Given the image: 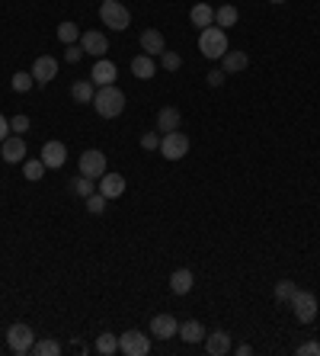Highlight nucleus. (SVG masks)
<instances>
[{"label":"nucleus","mask_w":320,"mask_h":356,"mask_svg":"<svg viewBox=\"0 0 320 356\" xmlns=\"http://www.w3.org/2000/svg\"><path fill=\"white\" fill-rule=\"evenodd\" d=\"M64 58H67L71 65H77V61H81V58H83V48L77 45V42H74V45H67V48H64Z\"/></svg>","instance_id":"37"},{"label":"nucleus","mask_w":320,"mask_h":356,"mask_svg":"<svg viewBox=\"0 0 320 356\" xmlns=\"http://www.w3.org/2000/svg\"><path fill=\"white\" fill-rule=\"evenodd\" d=\"M192 286H195V280H192L189 270H173V276H170V292L173 295H189Z\"/></svg>","instance_id":"22"},{"label":"nucleus","mask_w":320,"mask_h":356,"mask_svg":"<svg viewBox=\"0 0 320 356\" xmlns=\"http://www.w3.org/2000/svg\"><path fill=\"white\" fill-rule=\"evenodd\" d=\"M93 189H96V187H93L90 177H83V174H81V177L74 180V193H77V196L87 199V196H93Z\"/></svg>","instance_id":"33"},{"label":"nucleus","mask_w":320,"mask_h":356,"mask_svg":"<svg viewBox=\"0 0 320 356\" xmlns=\"http://www.w3.org/2000/svg\"><path fill=\"white\" fill-rule=\"evenodd\" d=\"M100 193L106 199H119L122 193H125V177H122V174H109V170H106V174L100 177Z\"/></svg>","instance_id":"18"},{"label":"nucleus","mask_w":320,"mask_h":356,"mask_svg":"<svg viewBox=\"0 0 320 356\" xmlns=\"http://www.w3.org/2000/svg\"><path fill=\"white\" fill-rule=\"evenodd\" d=\"M180 65H183V58L176 55V52H164V55H160V67H164V71H180Z\"/></svg>","instance_id":"34"},{"label":"nucleus","mask_w":320,"mask_h":356,"mask_svg":"<svg viewBox=\"0 0 320 356\" xmlns=\"http://www.w3.org/2000/svg\"><path fill=\"white\" fill-rule=\"evenodd\" d=\"M205 77H209V84H211V87H221V84H224V77H228V74H224V67H215V71H209V74H205Z\"/></svg>","instance_id":"39"},{"label":"nucleus","mask_w":320,"mask_h":356,"mask_svg":"<svg viewBox=\"0 0 320 356\" xmlns=\"http://www.w3.org/2000/svg\"><path fill=\"white\" fill-rule=\"evenodd\" d=\"M298 292V286H295L292 280H282V282H275V299L279 302H292V295Z\"/></svg>","instance_id":"32"},{"label":"nucleus","mask_w":320,"mask_h":356,"mask_svg":"<svg viewBox=\"0 0 320 356\" xmlns=\"http://www.w3.org/2000/svg\"><path fill=\"white\" fill-rule=\"evenodd\" d=\"M298 356H320V344L317 340H311V344H301V347L295 350Z\"/></svg>","instance_id":"38"},{"label":"nucleus","mask_w":320,"mask_h":356,"mask_svg":"<svg viewBox=\"0 0 320 356\" xmlns=\"http://www.w3.org/2000/svg\"><path fill=\"white\" fill-rule=\"evenodd\" d=\"M151 334H154L157 340H170L180 334V321L173 318V315H154V321H151Z\"/></svg>","instance_id":"12"},{"label":"nucleus","mask_w":320,"mask_h":356,"mask_svg":"<svg viewBox=\"0 0 320 356\" xmlns=\"http://www.w3.org/2000/svg\"><path fill=\"white\" fill-rule=\"evenodd\" d=\"M32 81H36L32 71H17V74H13V90H17V94H26V90H32Z\"/></svg>","instance_id":"29"},{"label":"nucleus","mask_w":320,"mask_h":356,"mask_svg":"<svg viewBox=\"0 0 320 356\" xmlns=\"http://www.w3.org/2000/svg\"><path fill=\"white\" fill-rule=\"evenodd\" d=\"M96 353H103V356H112V353H119V337L116 334H100V340H96Z\"/></svg>","instance_id":"26"},{"label":"nucleus","mask_w":320,"mask_h":356,"mask_svg":"<svg viewBox=\"0 0 320 356\" xmlns=\"http://www.w3.org/2000/svg\"><path fill=\"white\" fill-rule=\"evenodd\" d=\"M237 7H234V3H224V7H218L215 10V26H221L224 29V32H228L231 26H237Z\"/></svg>","instance_id":"24"},{"label":"nucleus","mask_w":320,"mask_h":356,"mask_svg":"<svg viewBox=\"0 0 320 356\" xmlns=\"http://www.w3.org/2000/svg\"><path fill=\"white\" fill-rule=\"evenodd\" d=\"M106 202H109V199L103 196V193H93V196H87V212H90V216H103V212H106Z\"/></svg>","instance_id":"31"},{"label":"nucleus","mask_w":320,"mask_h":356,"mask_svg":"<svg viewBox=\"0 0 320 356\" xmlns=\"http://www.w3.org/2000/svg\"><path fill=\"white\" fill-rule=\"evenodd\" d=\"M250 65V55L247 52H224V58H221V67H224V74H237V71H244V67Z\"/></svg>","instance_id":"20"},{"label":"nucleus","mask_w":320,"mask_h":356,"mask_svg":"<svg viewBox=\"0 0 320 356\" xmlns=\"http://www.w3.org/2000/svg\"><path fill=\"white\" fill-rule=\"evenodd\" d=\"M199 52L205 58H224V52H228V32L221 26H205L199 36Z\"/></svg>","instance_id":"2"},{"label":"nucleus","mask_w":320,"mask_h":356,"mask_svg":"<svg viewBox=\"0 0 320 356\" xmlns=\"http://www.w3.org/2000/svg\"><path fill=\"white\" fill-rule=\"evenodd\" d=\"M93 96H96V84H93V81H74L71 84L74 103H93Z\"/></svg>","instance_id":"23"},{"label":"nucleus","mask_w":320,"mask_h":356,"mask_svg":"<svg viewBox=\"0 0 320 356\" xmlns=\"http://www.w3.org/2000/svg\"><path fill=\"white\" fill-rule=\"evenodd\" d=\"M7 132H10V122H7V116L0 113V145H3V141H7V138H10Z\"/></svg>","instance_id":"40"},{"label":"nucleus","mask_w":320,"mask_h":356,"mask_svg":"<svg viewBox=\"0 0 320 356\" xmlns=\"http://www.w3.org/2000/svg\"><path fill=\"white\" fill-rule=\"evenodd\" d=\"M205 334H209V331H205V324H202V321H195V318H189V321H183V324H180V334H176V337H183L186 344H202V340H205Z\"/></svg>","instance_id":"19"},{"label":"nucleus","mask_w":320,"mask_h":356,"mask_svg":"<svg viewBox=\"0 0 320 356\" xmlns=\"http://www.w3.org/2000/svg\"><path fill=\"white\" fill-rule=\"evenodd\" d=\"M141 52H145V55H151V58L164 55V52H167L164 32H160V29H145V32H141Z\"/></svg>","instance_id":"13"},{"label":"nucleus","mask_w":320,"mask_h":356,"mask_svg":"<svg viewBox=\"0 0 320 356\" xmlns=\"http://www.w3.org/2000/svg\"><path fill=\"white\" fill-rule=\"evenodd\" d=\"M45 164H42V158L39 160H26V164H23V174H26V180H32V183H36V180H42V174H45Z\"/></svg>","instance_id":"30"},{"label":"nucleus","mask_w":320,"mask_h":356,"mask_svg":"<svg viewBox=\"0 0 320 356\" xmlns=\"http://www.w3.org/2000/svg\"><path fill=\"white\" fill-rule=\"evenodd\" d=\"M7 344H10V350H13L17 356H26V353H32L36 334H32V328H29V324L17 321V324H10V331H7Z\"/></svg>","instance_id":"4"},{"label":"nucleus","mask_w":320,"mask_h":356,"mask_svg":"<svg viewBox=\"0 0 320 356\" xmlns=\"http://www.w3.org/2000/svg\"><path fill=\"white\" fill-rule=\"evenodd\" d=\"M32 353L36 356H58L61 353V344H58V340H36V344H32Z\"/></svg>","instance_id":"28"},{"label":"nucleus","mask_w":320,"mask_h":356,"mask_svg":"<svg viewBox=\"0 0 320 356\" xmlns=\"http://www.w3.org/2000/svg\"><path fill=\"white\" fill-rule=\"evenodd\" d=\"M58 39H61L64 45L81 42V29H77V23H61V26H58Z\"/></svg>","instance_id":"27"},{"label":"nucleus","mask_w":320,"mask_h":356,"mask_svg":"<svg viewBox=\"0 0 320 356\" xmlns=\"http://www.w3.org/2000/svg\"><path fill=\"white\" fill-rule=\"evenodd\" d=\"M81 48H83V55L106 58V52H109V42H106V36H103L100 29H87V32L81 36Z\"/></svg>","instance_id":"9"},{"label":"nucleus","mask_w":320,"mask_h":356,"mask_svg":"<svg viewBox=\"0 0 320 356\" xmlns=\"http://www.w3.org/2000/svg\"><path fill=\"white\" fill-rule=\"evenodd\" d=\"M141 148L145 151H160V132H145V135H141Z\"/></svg>","instance_id":"35"},{"label":"nucleus","mask_w":320,"mask_h":356,"mask_svg":"<svg viewBox=\"0 0 320 356\" xmlns=\"http://www.w3.org/2000/svg\"><path fill=\"white\" fill-rule=\"evenodd\" d=\"M292 311H295V318L301 321V324H311L314 318H317V299H314V292H308V289H298L292 295Z\"/></svg>","instance_id":"6"},{"label":"nucleus","mask_w":320,"mask_h":356,"mask_svg":"<svg viewBox=\"0 0 320 356\" xmlns=\"http://www.w3.org/2000/svg\"><path fill=\"white\" fill-rule=\"evenodd\" d=\"M269 3H288V0H269Z\"/></svg>","instance_id":"41"},{"label":"nucleus","mask_w":320,"mask_h":356,"mask_svg":"<svg viewBox=\"0 0 320 356\" xmlns=\"http://www.w3.org/2000/svg\"><path fill=\"white\" fill-rule=\"evenodd\" d=\"M64 160H67V148H64L61 141H45V148H42V164L48 170H58L64 167Z\"/></svg>","instance_id":"15"},{"label":"nucleus","mask_w":320,"mask_h":356,"mask_svg":"<svg viewBox=\"0 0 320 356\" xmlns=\"http://www.w3.org/2000/svg\"><path fill=\"white\" fill-rule=\"evenodd\" d=\"M81 174L83 177H90V180H100L103 174H106V154L96 151V148L83 151L81 154Z\"/></svg>","instance_id":"8"},{"label":"nucleus","mask_w":320,"mask_h":356,"mask_svg":"<svg viewBox=\"0 0 320 356\" xmlns=\"http://www.w3.org/2000/svg\"><path fill=\"white\" fill-rule=\"evenodd\" d=\"M205 350H209V356H224L231 353V334L228 331H211V334H205Z\"/></svg>","instance_id":"16"},{"label":"nucleus","mask_w":320,"mask_h":356,"mask_svg":"<svg viewBox=\"0 0 320 356\" xmlns=\"http://www.w3.org/2000/svg\"><path fill=\"white\" fill-rule=\"evenodd\" d=\"M183 125V113L176 109V106H164L160 113H157V132L160 135H167V132H176Z\"/></svg>","instance_id":"17"},{"label":"nucleus","mask_w":320,"mask_h":356,"mask_svg":"<svg viewBox=\"0 0 320 356\" xmlns=\"http://www.w3.org/2000/svg\"><path fill=\"white\" fill-rule=\"evenodd\" d=\"M189 19H192V26L205 29V26H211V23H215V10H211L209 3H195V7L189 10Z\"/></svg>","instance_id":"25"},{"label":"nucleus","mask_w":320,"mask_h":356,"mask_svg":"<svg viewBox=\"0 0 320 356\" xmlns=\"http://www.w3.org/2000/svg\"><path fill=\"white\" fill-rule=\"evenodd\" d=\"M119 353L147 356L151 353V340H147V334H141V331H125V334H119Z\"/></svg>","instance_id":"7"},{"label":"nucleus","mask_w":320,"mask_h":356,"mask_svg":"<svg viewBox=\"0 0 320 356\" xmlns=\"http://www.w3.org/2000/svg\"><path fill=\"white\" fill-rule=\"evenodd\" d=\"M93 109H96L103 119H116V116H122V109H125V94H122L116 84L100 87L96 96H93Z\"/></svg>","instance_id":"1"},{"label":"nucleus","mask_w":320,"mask_h":356,"mask_svg":"<svg viewBox=\"0 0 320 356\" xmlns=\"http://www.w3.org/2000/svg\"><path fill=\"white\" fill-rule=\"evenodd\" d=\"M116 77H119L116 61H109V58H96V65H93V71H90L93 84H96V87H109V84H116Z\"/></svg>","instance_id":"10"},{"label":"nucleus","mask_w":320,"mask_h":356,"mask_svg":"<svg viewBox=\"0 0 320 356\" xmlns=\"http://www.w3.org/2000/svg\"><path fill=\"white\" fill-rule=\"evenodd\" d=\"M32 77H36V84H42V87H45L48 81H55L58 77V58L39 55L36 61H32Z\"/></svg>","instance_id":"11"},{"label":"nucleus","mask_w":320,"mask_h":356,"mask_svg":"<svg viewBox=\"0 0 320 356\" xmlns=\"http://www.w3.org/2000/svg\"><path fill=\"white\" fill-rule=\"evenodd\" d=\"M0 154H3L7 164H23V160H26V141H23V135H10V138L3 141Z\"/></svg>","instance_id":"14"},{"label":"nucleus","mask_w":320,"mask_h":356,"mask_svg":"<svg viewBox=\"0 0 320 356\" xmlns=\"http://www.w3.org/2000/svg\"><path fill=\"white\" fill-rule=\"evenodd\" d=\"M10 132H13V135H26L29 132V116H13V119H10Z\"/></svg>","instance_id":"36"},{"label":"nucleus","mask_w":320,"mask_h":356,"mask_svg":"<svg viewBox=\"0 0 320 356\" xmlns=\"http://www.w3.org/2000/svg\"><path fill=\"white\" fill-rule=\"evenodd\" d=\"M100 19L112 29V32H125L128 23H131V13H128V7L122 3V0H103L100 3Z\"/></svg>","instance_id":"3"},{"label":"nucleus","mask_w":320,"mask_h":356,"mask_svg":"<svg viewBox=\"0 0 320 356\" xmlns=\"http://www.w3.org/2000/svg\"><path fill=\"white\" fill-rule=\"evenodd\" d=\"M160 154H164L167 160H180L189 154V135L186 132H167V135H160Z\"/></svg>","instance_id":"5"},{"label":"nucleus","mask_w":320,"mask_h":356,"mask_svg":"<svg viewBox=\"0 0 320 356\" xmlns=\"http://www.w3.org/2000/svg\"><path fill=\"white\" fill-rule=\"evenodd\" d=\"M131 74H135L138 81H151V77L157 74L154 58H151V55H138V58H131Z\"/></svg>","instance_id":"21"}]
</instances>
